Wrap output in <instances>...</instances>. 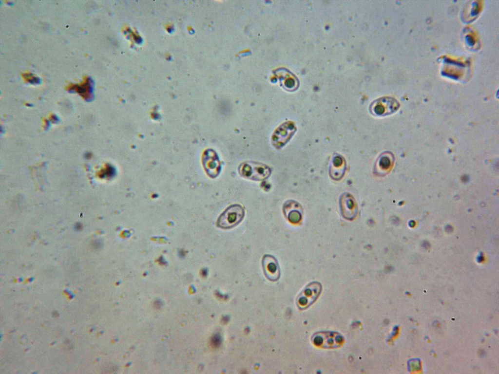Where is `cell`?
Segmentation results:
<instances>
[{"label":"cell","instance_id":"1","mask_svg":"<svg viewBox=\"0 0 499 374\" xmlns=\"http://www.w3.org/2000/svg\"><path fill=\"white\" fill-rule=\"evenodd\" d=\"M245 215V209L241 205L237 204L231 205L218 217L216 226L224 229L232 228L242 221Z\"/></svg>","mask_w":499,"mask_h":374},{"label":"cell","instance_id":"2","mask_svg":"<svg viewBox=\"0 0 499 374\" xmlns=\"http://www.w3.org/2000/svg\"><path fill=\"white\" fill-rule=\"evenodd\" d=\"M238 171L241 176L245 178L254 181H262L269 177L271 169L266 164L248 161L240 165Z\"/></svg>","mask_w":499,"mask_h":374},{"label":"cell","instance_id":"3","mask_svg":"<svg viewBox=\"0 0 499 374\" xmlns=\"http://www.w3.org/2000/svg\"><path fill=\"white\" fill-rule=\"evenodd\" d=\"M296 130L293 122L289 121L283 123L275 130L272 135L273 146L276 149L282 148L289 142Z\"/></svg>","mask_w":499,"mask_h":374},{"label":"cell","instance_id":"4","mask_svg":"<svg viewBox=\"0 0 499 374\" xmlns=\"http://www.w3.org/2000/svg\"><path fill=\"white\" fill-rule=\"evenodd\" d=\"M313 342L317 346L325 348H334L339 347L343 343L342 336L335 332L322 331L316 333L313 336Z\"/></svg>","mask_w":499,"mask_h":374},{"label":"cell","instance_id":"5","mask_svg":"<svg viewBox=\"0 0 499 374\" xmlns=\"http://www.w3.org/2000/svg\"><path fill=\"white\" fill-rule=\"evenodd\" d=\"M398 103L394 99L384 97L374 101L370 106L369 110L374 115L384 116L394 112L398 108Z\"/></svg>","mask_w":499,"mask_h":374},{"label":"cell","instance_id":"6","mask_svg":"<svg viewBox=\"0 0 499 374\" xmlns=\"http://www.w3.org/2000/svg\"><path fill=\"white\" fill-rule=\"evenodd\" d=\"M322 291V285L317 281H313L307 285L299 297L298 303L302 308L311 305L318 298Z\"/></svg>","mask_w":499,"mask_h":374},{"label":"cell","instance_id":"7","mask_svg":"<svg viewBox=\"0 0 499 374\" xmlns=\"http://www.w3.org/2000/svg\"><path fill=\"white\" fill-rule=\"evenodd\" d=\"M339 205L343 217L348 220H352L357 215L358 207L353 196L348 192L343 193L340 197Z\"/></svg>","mask_w":499,"mask_h":374},{"label":"cell","instance_id":"8","mask_svg":"<svg viewBox=\"0 0 499 374\" xmlns=\"http://www.w3.org/2000/svg\"><path fill=\"white\" fill-rule=\"evenodd\" d=\"M203 164L210 177L214 178L218 176L221 170V165L218 154L214 150H206L203 157Z\"/></svg>","mask_w":499,"mask_h":374},{"label":"cell","instance_id":"9","mask_svg":"<svg viewBox=\"0 0 499 374\" xmlns=\"http://www.w3.org/2000/svg\"><path fill=\"white\" fill-rule=\"evenodd\" d=\"M262 266L266 277L271 281H276L280 277V271L277 259L271 255H265L262 260Z\"/></svg>","mask_w":499,"mask_h":374},{"label":"cell","instance_id":"10","mask_svg":"<svg viewBox=\"0 0 499 374\" xmlns=\"http://www.w3.org/2000/svg\"><path fill=\"white\" fill-rule=\"evenodd\" d=\"M283 212L287 220L293 224L299 223L302 217V207L298 202L294 200L286 201L283 206Z\"/></svg>","mask_w":499,"mask_h":374},{"label":"cell","instance_id":"11","mask_svg":"<svg viewBox=\"0 0 499 374\" xmlns=\"http://www.w3.org/2000/svg\"><path fill=\"white\" fill-rule=\"evenodd\" d=\"M346 169L344 158L339 154L334 155L331 161L329 173L331 178L335 180H340L344 176Z\"/></svg>","mask_w":499,"mask_h":374},{"label":"cell","instance_id":"12","mask_svg":"<svg viewBox=\"0 0 499 374\" xmlns=\"http://www.w3.org/2000/svg\"><path fill=\"white\" fill-rule=\"evenodd\" d=\"M391 160L388 155L384 153L380 155L378 158L374 167L375 172L377 174L382 172H384L390 167Z\"/></svg>","mask_w":499,"mask_h":374}]
</instances>
